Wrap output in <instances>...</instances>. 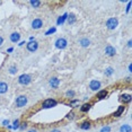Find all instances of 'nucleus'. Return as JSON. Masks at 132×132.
Returning <instances> with one entry per match:
<instances>
[{"label": "nucleus", "instance_id": "nucleus-24", "mask_svg": "<svg viewBox=\"0 0 132 132\" xmlns=\"http://www.w3.org/2000/svg\"><path fill=\"white\" fill-rule=\"evenodd\" d=\"M100 132H111V127L110 125H105V127H103L101 129Z\"/></svg>", "mask_w": 132, "mask_h": 132}, {"label": "nucleus", "instance_id": "nucleus-13", "mask_svg": "<svg viewBox=\"0 0 132 132\" xmlns=\"http://www.w3.org/2000/svg\"><path fill=\"white\" fill-rule=\"evenodd\" d=\"M79 44H80V46H82V47H88L90 45V41H89L88 38H81V40L79 41Z\"/></svg>", "mask_w": 132, "mask_h": 132}, {"label": "nucleus", "instance_id": "nucleus-3", "mask_svg": "<svg viewBox=\"0 0 132 132\" xmlns=\"http://www.w3.org/2000/svg\"><path fill=\"white\" fill-rule=\"evenodd\" d=\"M67 45H68V42H67V40H65L64 37H59L58 40L55 41V47L56 49H59V50L65 49Z\"/></svg>", "mask_w": 132, "mask_h": 132}, {"label": "nucleus", "instance_id": "nucleus-34", "mask_svg": "<svg viewBox=\"0 0 132 132\" xmlns=\"http://www.w3.org/2000/svg\"><path fill=\"white\" fill-rule=\"evenodd\" d=\"M131 70H132V67H131V64H130V65H129V71L131 72Z\"/></svg>", "mask_w": 132, "mask_h": 132}, {"label": "nucleus", "instance_id": "nucleus-4", "mask_svg": "<svg viewBox=\"0 0 132 132\" xmlns=\"http://www.w3.org/2000/svg\"><path fill=\"white\" fill-rule=\"evenodd\" d=\"M118 25H119L118 18H114V17H112V18H109L106 20V27L109 29H115L116 27H118Z\"/></svg>", "mask_w": 132, "mask_h": 132}, {"label": "nucleus", "instance_id": "nucleus-33", "mask_svg": "<svg viewBox=\"0 0 132 132\" xmlns=\"http://www.w3.org/2000/svg\"><path fill=\"white\" fill-rule=\"evenodd\" d=\"M50 132H61V131L58 130V129H54V130H52V131H50Z\"/></svg>", "mask_w": 132, "mask_h": 132}, {"label": "nucleus", "instance_id": "nucleus-14", "mask_svg": "<svg viewBox=\"0 0 132 132\" xmlns=\"http://www.w3.org/2000/svg\"><path fill=\"white\" fill-rule=\"evenodd\" d=\"M79 127H80L81 130H89V129L92 128V124H90V122L89 121H85V122H82Z\"/></svg>", "mask_w": 132, "mask_h": 132}, {"label": "nucleus", "instance_id": "nucleus-6", "mask_svg": "<svg viewBox=\"0 0 132 132\" xmlns=\"http://www.w3.org/2000/svg\"><path fill=\"white\" fill-rule=\"evenodd\" d=\"M101 86H102V84L100 80H92L90 82H89V88H90V90L93 92H96V90H98V89L101 88Z\"/></svg>", "mask_w": 132, "mask_h": 132}, {"label": "nucleus", "instance_id": "nucleus-20", "mask_svg": "<svg viewBox=\"0 0 132 132\" xmlns=\"http://www.w3.org/2000/svg\"><path fill=\"white\" fill-rule=\"evenodd\" d=\"M90 107H92V105L90 104H84L82 106H81V109H80V111H81V112H88L89 110H90Z\"/></svg>", "mask_w": 132, "mask_h": 132}, {"label": "nucleus", "instance_id": "nucleus-17", "mask_svg": "<svg viewBox=\"0 0 132 132\" xmlns=\"http://www.w3.org/2000/svg\"><path fill=\"white\" fill-rule=\"evenodd\" d=\"M107 90H101L100 93L97 94V98L98 100H104V98H106V96H107Z\"/></svg>", "mask_w": 132, "mask_h": 132}, {"label": "nucleus", "instance_id": "nucleus-5", "mask_svg": "<svg viewBox=\"0 0 132 132\" xmlns=\"http://www.w3.org/2000/svg\"><path fill=\"white\" fill-rule=\"evenodd\" d=\"M56 104H58V102H56L55 100H53V98H49V100L44 101L43 104H42V107L43 109H52V107L56 106Z\"/></svg>", "mask_w": 132, "mask_h": 132}, {"label": "nucleus", "instance_id": "nucleus-28", "mask_svg": "<svg viewBox=\"0 0 132 132\" xmlns=\"http://www.w3.org/2000/svg\"><path fill=\"white\" fill-rule=\"evenodd\" d=\"M4 44V38H2V36H0V46Z\"/></svg>", "mask_w": 132, "mask_h": 132}, {"label": "nucleus", "instance_id": "nucleus-23", "mask_svg": "<svg viewBox=\"0 0 132 132\" xmlns=\"http://www.w3.org/2000/svg\"><path fill=\"white\" fill-rule=\"evenodd\" d=\"M17 70H18V69H17L16 65H11V67L9 68V72H10L11 75H15V73L17 72Z\"/></svg>", "mask_w": 132, "mask_h": 132}, {"label": "nucleus", "instance_id": "nucleus-26", "mask_svg": "<svg viewBox=\"0 0 132 132\" xmlns=\"http://www.w3.org/2000/svg\"><path fill=\"white\" fill-rule=\"evenodd\" d=\"M19 128V120L14 121V129H18Z\"/></svg>", "mask_w": 132, "mask_h": 132}, {"label": "nucleus", "instance_id": "nucleus-7", "mask_svg": "<svg viewBox=\"0 0 132 132\" xmlns=\"http://www.w3.org/2000/svg\"><path fill=\"white\" fill-rule=\"evenodd\" d=\"M31 25H32V28L33 29H40L42 26H43V20H42L41 18H35L32 22Z\"/></svg>", "mask_w": 132, "mask_h": 132}, {"label": "nucleus", "instance_id": "nucleus-8", "mask_svg": "<svg viewBox=\"0 0 132 132\" xmlns=\"http://www.w3.org/2000/svg\"><path fill=\"white\" fill-rule=\"evenodd\" d=\"M26 47H27V50L29 51V52H35L38 47V43L36 41H31L29 43H27Z\"/></svg>", "mask_w": 132, "mask_h": 132}, {"label": "nucleus", "instance_id": "nucleus-16", "mask_svg": "<svg viewBox=\"0 0 132 132\" xmlns=\"http://www.w3.org/2000/svg\"><path fill=\"white\" fill-rule=\"evenodd\" d=\"M120 132H131V127L129 124H123L120 128Z\"/></svg>", "mask_w": 132, "mask_h": 132}, {"label": "nucleus", "instance_id": "nucleus-31", "mask_svg": "<svg viewBox=\"0 0 132 132\" xmlns=\"http://www.w3.org/2000/svg\"><path fill=\"white\" fill-rule=\"evenodd\" d=\"M27 132H38V131L36 130V129H31V130H28Z\"/></svg>", "mask_w": 132, "mask_h": 132}, {"label": "nucleus", "instance_id": "nucleus-25", "mask_svg": "<svg viewBox=\"0 0 132 132\" xmlns=\"http://www.w3.org/2000/svg\"><path fill=\"white\" fill-rule=\"evenodd\" d=\"M68 96V97H73L75 96V92L73 90H69V92H67V94H65Z\"/></svg>", "mask_w": 132, "mask_h": 132}, {"label": "nucleus", "instance_id": "nucleus-11", "mask_svg": "<svg viewBox=\"0 0 132 132\" xmlns=\"http://www.w3.org/2000/svg\"><path fill=\"white\" fill-rule=\"evenodd\" d=\"M20 40V34L18 32H14L10 34V41L13 42V43H17Z\"/></svg>", "mask_w": 132, "mask_h": 132}, {"label": "nucleus", "instance_id": "nucleus-29", "mask_svg": "<svg viewBox=\"0 0 132 132\" xmlns=\"http://www.w3.org/2000/svg\"><path fill=\"white\" fill-rule=\"evenodd\" d=\"M8 123H9V121H8V120H5V121L2 122V124H4V125H8Z\"/></svg>", "mask_w": 132, "mask_h": 132}, {"label": "nucleus", "instance_id": "nucleus-1", "mask_svg": "<svg viewBox=\"0 0 132 132\" xmlns=\"http://www.w3.org/2000/svg\"><path fill=\"white\" fill-rule=\"evenodd\" d=\"M27 102H28L27 96L20 95V96H18V97L16 98V101H15V106L18 107V109H22V107H24L26 104H27Z\"/></svg>", "mask_w": 132, "mask_h": 132}, {"label": "nucleus", "instance_id": "nucleus-19", "mask_svg": "<svg viewBox=\"0 0 132 132\" xmlns=\"http://www.w3.org/2000/svg\"><path fill=\"white\" fill-rule=\"evenodd\" d=\"M29 5H31L33 8H38L42 5V2L37 1V0H32V1H29Z\"/></svg>", "mask_w": 132, "mask_h": 132}, {"label": "nucleus", "instance_id": "nucleus-2", "mask_svg": "<svg viewBox=\"0 0 132 132\" xmlns=\"http://www.w3.org/2000/svg\"><path fill=\"white\" fill-rule=\"evenodd\" d=\"M31 82H32V76H31V75L24 73V75H22V76L18 77V84H19V85L27 86Z\"/></svg>", "mask_w": 132, "mask_h": 132}, {"label": "nucleus", "instance_id": "nucleus-10", "mask_svg": "<svg viewBox=\"0 0 132 132\" xmlns=\"http://www.w3.org/2000/svg\"><path fill=\"white\" fill-rule=\"evenodd\" d=\"M49 85L52 87V88H58L59 85H60V80H59V78L52 77V78H51V79L49 80Z\"/></svg>", "mask_w": 132, "mask_h": 132}, {"label": "nucleus", "instance_id": "nucleus-15", "mask_svg": "<svg viewBox=\"0 0 132 132\" xmlns=\"http://www.w3.org/2000/svg\"><path fill=\"white\" fill-rule=\"evenodd\" d=\"M8 90V85L4 81L0 82V94H5V93H7Z\"/></svg>", "mask_w": 132, "mask_h": 132}, {"label": "nucleus", "instance_id": "nucleus-21", "mask_svg": "<svg viewBox=\"0 0 132 132\" xmlns=\"http://www.w3.org/2000/svg\"><path fill=\"white\" fill-rule=\"evenodd\" d=\"M75 22H76V16H75V14H70L68 17V24H73Z\"/></svg>", "mask_w": 132, "mask_h": 132}, {"label": "nucleus", "instance_id": "nucleus-30", "mask_svg": "<svg viewBox=\"0 0 132 132\" xmlns=\"http://www.w3.org/2000/svg\"><path fill=\"white\" fill-rule=\"evenodd\" d=\"M19 128L22 129V130H24V129L26 128V123H23V124H22V127H19Z\"/></svg>", "mask_w": 132, "mask_h": 132}, {"label": "nucleus", "instance_id": "nucleus-12", "mask_svg": "<svg viewBox=\"0 0 132 132\" xmlns=\"http://www.w3.org/2000/svg\"><path fill=\"white\" fill-rule=\"evenodd\" d=\"M120 98H121V101L123 102V103L127 104V103H130L132 97H131L130 94H122L121 96H120Z\"/></svg>", "mask_w": 132, "mask_h": 132}, {"label": "nucleus", "instance_id": "nucleus-32", "mask_svg": "<svg viewBox=\"0 0 132 132\" xmlns=\"http://www.w3.org/2000/svg\"><path fill=\"white\" fill-rule=\"evenodd\" d=\"M131 45H132V42L129 41V42H128V47H131Z\"/></svg>", "mask_w": 132, "mask_h": 132}, {"label": "nucleus", "instance_id": "nucleus-9", "mask_svg": "<svg viewBox=\"0 0 132 132\" xmlns=\"http://www.w3.org/2000/svg\"><path fill=\"white\" fill-rule=\"evenodd\" d=\"M105 54L109 55V56H114L116 54V50L115 47H113L112 45H107L106 47H105Z\"/></svg>", "mask_w": 132, "mask_h": 132}, {"label": "nucleus", "instance_id": "nucleus-18", "mask_svg": "<svg viewBox=\"0 0 132 132\" xmlns=\"http://www.w3.org/2000/svg\"><path fill=\"white\" fill-rule=\"evenodd\" d=\"M124 110H125V106H123V105H122V106H120V107H119V110L116 111L115 113H114V116H115V118H119V116L121 115L123 112H124Z\"/></svg>", "mask_w": 132, "mask_h": 132}, {"label": "nucleus", "instance_id": "nucleus-22", "mask_svg": "<svg viewBox=\"0 0 132 132\" xmlns=\"http://www.w3.org/2000/svg\"><path fill=\"white\" fill-rule=\"evenodd\" d=\"M113 73H114V69L112 67L106 68V70H105V75H106V76H112Z\"/></svg>", "mask_w": 132, "mask_h": 132}, {"label": "nucleus", "instance_id": "nucleus-27", "mask_svg": "<svg viewBox=\"0 0 132 132\" xmlns=\"http://www.w3.org/2000/svg\"><path fill=\"white\" fill-rule=\"evenodd\" d=\"M73 116H75L73 112H70V113H68V115H67V119H69V120H72V119H73Z\"/></svg>", "mask_w": 132, "mask_h": 132}]
</instances>
